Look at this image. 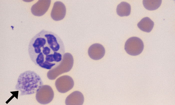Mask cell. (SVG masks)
Returning <instances> with one entry per match:
<instances>
[{
  "instance_id": "3957f363",
  "label": "cell",
  "mask_w": 175,
  "mask_h": 105,
  "mask_svg": "<svg viewBox=\"0 0 175 105\" xmlns=\"http://www.w3.org/2000/svg\"><path fill=\"white\" fill-rule=\"evenodd\" d=\"M73 62V58L72 54L69 53H65L60 63L48 72V78L50 80H54L61 74L69 71L72 67Z\"/></svg>"
},
{
  "instance_id": "ba28073f",
  "label": "cell",
  "mask_w": 175,
  "mask_h": 105,
  "mask_svg": "<svg viewBox=\"0 0 175 105\" xmlns=\"http://www.w3.org/2000/svg\"><path fill=\"white\" fill-rule=\"evenodd\" d=\"M51 3V0H39L32 7V13L37 16H43L48 10Z\"/></svg>"
},
{
  "instance_id": "8992f818",
  "label": "cell",
  "mask_w": 175,
  "mask_h": 105,
  "mask_svg": "<svg viewBox=\"0 0 175 105\" xmlns=\"http://www.w3.org/2000/svg\"><path fill=\"white\" fill-rule=\"evenodd\" d=\"M74 85L73 79L70 76L65 75L58 78L55 82L57 90L61 93L66 92L71 89Z\"/></svg>"
},
{
  "instance_id": "9c48e42d",
  "label": "cell",
  "mask_w": 175,
  "mask_h": 105,
  "mask_svg": "<svg viewBox=\"0 0 175 105\" xmlns=\"http://www.w3.org/2000/svg\"><path fill=\"white\" fill-rule=\"evenodd\" d=\"M105 50L104 47L99 43H95L91 45L88 50L89 56L92 59L97 60L104 56Z\"/></svg>"
},
{
  "instance_id": "7c38bea8",
  "label": "cell",
  "mask_w": 175,
  "mask_h": 105,
  "mask_svg": "<svg viewBox=\"0 0 175 105\" xmlns=\"http://www.w3.org/2000/svg\"><path fill=\"white\" fill-rule=\"evenodd\" d=\"M131 8L130 5L125 2H122L117 6L116 12L121 17L128 16L130 13Z\"/></svg>"
},
{
  "instance_id": "52a82bcc",
  "label": "cell",
  "mask_w": 175,
  "mask_h": 105,
  "mask_svg": "<svg viewBox=\"0 0 175 105\" xmlns=\"http://www.w3.org/2000/svg\"><path fill=\"white\" fill-rule=\"evenodd\" d=\"M66 9L64 4L60 1H57L54 4L51 13L52 18L54 21H59L65 17Z\"/></svg>"
},
{
  "instance_id": "7a4b0ae2",
  "label": "cell",
  "mask_w": 175,
  "mask_h": 105,
  "mask_svg": "<svg viewBox=\"0 0 175 105\" xmlns=\"http://www.w3.org/2000/svg\"><path fill=\"white\" fill-rule=\"evenodd\" d=\"M43 85L40 76L35 72L28 70L19 76L16 88L21 95L34 94Z\"/></svg>"
},
{
  "instance_id": "277c9868",
  "label": "cell",
  "mask_w": 175,
  "mask_h": 105,
  "mask_svg": "<svg viewBox=\"0 0 175 105\" xmlns=\"http://www.w3.org/2000/svg\"><path fill=\"white\" fill-rule=\"evenodd\" d=\"M144 48L142 41L139 38L133 37L128 39L124 46L126 52L132 56H136L140 54Z\"/></svg>"
},
{
  "instance_id": "6da1fadb",
  "label": "cell",
  "mask_w": 175,
  "mask_h": 105,
  "mask_svg": "<svg viewBox=\"0 0 175 105\" xmlns=\"http://www.w3.org/2000/svg\"><path fill=\"white\" fill-rule=\"evenodd\" d=\"M28 50L31 60L36 65L50 70L61 62L65 49L58 35L43 29L31 39Z\"/></svg>"
},
{
  "instance_id": "30bf717a",
  "label": "cell",
  "mask_w": 175,
  "mask_h": 105,
  "mask_svg": "<svg viewBox=\"0 0 175 105\" xmlns=\"http://www.w3.org/2000/svg\"><path fill=\"white\" fill-rule=\"evenodd\" d=\"M83 95L80 91H74L66 98L65 103L66 105H82L84 102Z\"/></svg>"
},
{
  "instance_id": "5b68a950",
  "label": "cell",
  "mask_w": 175,
  "mask_h": 105,
  "mask_svg": "<svg viewBox=\"0 0 175 105\" xmlns=\"http://www.w3.org/2000/svg\"><path fill=\"white\" fill-rule=\"evenodd\" d=\"M53 91L51 87L48 85L42 86L36 92V98L41 104H45L51 102L54 97Z\"/></svg>"
},
{
  "instance_id": "8fae6325",
  "label": "cell",
  "mask_w": 175,
  "mask_h": 105,
  "mask_svg": "<svg viewBox=\"0 0 175 105\" xmlns=\"http://www.w3.org/2000/svg\"><path fill=\"white\" fill-rule=\"evenodd\" d=\"M154 25V22L147 17L142 19L137 24L138 27L140 30L147 33L152 30Z\"/></svg>"
},
{
  "instance_id": "4fadbf2b",
  "label": "cell",
  "mask_w": 175,
  "mask_h": 105,
  "mask_svg": "<svg viewBox=\"0 0 175 105\" xmlns=\"http://www.w3.org/2000/svg\"><path fill=\"white\" fill-rule=\"evenodd\" d=\"M161 0H144L143 1L144 7L146 9L153 11L157 9L160 6Z\"/></svg>"
}]
</instances>
